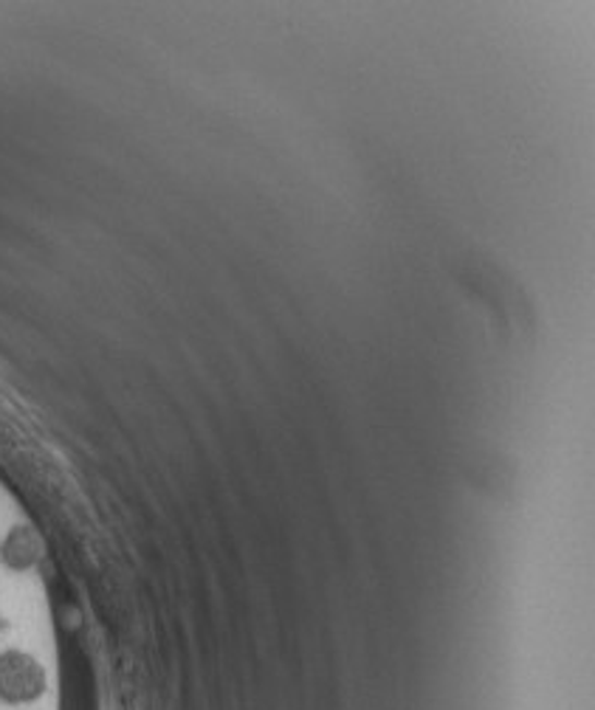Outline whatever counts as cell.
I'll list each match as a JSON object with an SVG mask.
<instances>
[{"mask_svg": "<svg viewBox=\"0 0 595 710\" xmlns=\"http://www.w3.org/2000/svg\"><path fill=\"white\" fill-rule=\"evenodd\" d=\"M48 688L46 669L37 657L21 649H7L0 654V705L21 708L42 699Z\"/></svg>", "mask_w": 595, "mask_h": 710, "instance_id": "6da1fadb", "label": "cell"}, {"mask_svg": "<svg viewBox=\"0 0 595 710\" xmlns=\"http://www.w3.org/2000/svg\"><path fill=\"white\" fill-rule=\"evenodd\" d=\"M40 539H37V532L32 527H12L0 541V561L12 573H26V570L35 567L40 561Z\"/></svg>", "mask_w": 595, "mask_h": 710, "instance_id": "7a4b0ae2", "label": "cell"}, {"mask_svg": "<svg viewBox=\"0 0 595 710\" xmlns=\"http://www.w3.org/2000/svg\"><path fill=\"white\" fill-rule=\"evenodd\" d=\"M0 628H3V615H0Z\"/></svg>", "mask_w": 595, "mask_h": 710, "instance_id": "3957f363", "label": "cell"}]
</instances>
